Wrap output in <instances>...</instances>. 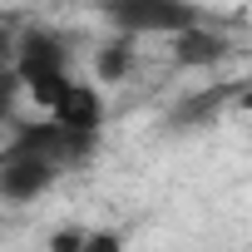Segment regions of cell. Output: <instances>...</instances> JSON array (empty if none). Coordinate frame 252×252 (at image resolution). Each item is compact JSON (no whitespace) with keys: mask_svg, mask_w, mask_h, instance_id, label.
Listing matches in <instances>:
<instances>
[{"mask_svg":"<svg viewBox=\"0 0 252 252\" xmlns=\"http://www.w3.org/2000/svg\"><path fill=\"white\" fill-rule=\"evenodd\" d=\"M10 69H15V79L25 84L30 104H40V109L50 114L55 99L69 89V45H64L55 30H25V35L15 40Z\"/></svg>","mask_w":252,"mask_h":252,"instance_id":"6da1fadb","label":"cell"},{"mask_svg":"<svg viewBox=\"0 0 252 252\" xmlns=\"http://www.w3.org/2000/svg\"><path fill=\"white\" fill-rule=\"evenodd\" d=\"M94 149H99V139H79V134L60 129L55 119H30V124H15L10 144L0 154L5 158H30V163H50L55 173H64V168L89 163Z\"/></svg>","mask_w":252,"mask_h":252,"instance_id":"7a4b0ae2","label":"cell"},{"mask_svg":"<svg viewBox=\"0 0 252 252\" xmlns=\"http://www.w3.org/2000/svg\"><path fill=\"white\" fill-rule=\"evenodd\" d=\"M109 20L124 30V40H139V35H183L198 25V10L183 5V0H114Z\"/></svg>","mask_w":252,"mask_h":252,"instance_id":"3957f363","label":"cell"},{"mask_svg":"<svg viewBox=\"0 0 252 252\" xmlns=\"http://www.w3.org/2000/svg\"><path fill=\"white\" fill-rule=\"evenodd\" d=\"M45 119H55L60 129H69V134H79V139H99L109 114H104V94H99V84L69 79V89L55 99V109H50Z\"/></svg>","mask_w":252,"mask_h":252,"instance_id":"277c9868","label":"cell"},{"mask_svg":"<svg viewBox=\"0 0 252 252\" xmlns=\"http://www.w3.org/2000/svg\"><path fill=\"white\" fill-rule=\"evenodd\" d=\"M247 84H252V79H227V84H208V89L188 94V99L168 114V119H173V129H203V124H218L222 109H232L237 94H242Z\"/></svg>","mask_w":252,"mask_h":252,"instance_id":"5b68a950","label":"cell"},{"mask_svg":"<svg viewBox=\"0 0 252 252\" xmlns=\"http://www.w3.org/2000/svg\"><path fill=\"white\" fill-rule=\"evenodd\" d=\"M0 158H5V154H0ZM55 168L50 163H30V158H5V163H0V198H5V203H35L45 188H55Z\"/></svg>","mask_w":252,"mask_h":252,"instance_id":"8992f818","label":"cell"},{"mask_svg":"<svg viewBox=\"0 0 252 252\" xmlns=\"http://www.w3.org/2000/svg\"><path fill=\"white\" fill-rule=\"evenodd\" d=\"M222 60H227V40L203 30V25H193L173 40V64H183V69H213Z\"/></svg>","mask_w":252,"mask_h":252,"instance_id":"52a82bcc","label":"cell"},{"mask_svg":"<svg viewBox=\"0 0 252 252\" xmlns=\"http://www.w3.org/2000/svg\"><path fill=\"white\" fill-rule=\"evenodd\" d=\"M129 69H134V40H109V45L94 55V79H99V84L129 79Z\"/></svg>","mask_w":252,"mask_h":252,"instance_id":"ba28073f","label":"cell"},{"mask_svg":"<svg viewBox=\"0 0 252 252\" xmlns=\"http://www.w3.org/2000/svg\"><path fill=\"white\" fill-rule=\"evenodd\" d=\"M20 99H25V84H20V79H15V69L5 64V69H0V124H15Z\"/></svg>","mask_w":252,"mask_h":252,"instance_id":"9c48e42d","label":"cell"},{"mask_svg":"<svg viewBox=\"0 0 252 252\" xmlns=\"http://www.w3.org/2000/svg\"><path fill=\"white\" fill-rule=\"evenodd\" d=\"M84 232H89V227H79V222L55 227V232H50V252H84Z\"/></svg>","mask_w":252,"mask_h":252,"instance_id":"30bf717a","label":"cell"},{"mask_svg":"<svg viewBox=\"0 0 252 252\" xmlns=\"http://www.w3.org/2000/svg\"><path fill=\"white\" fill-rule=\"evenodd\" d=\"M84 252H124V232L119 227H89L84 232Z\"/></svg>","mask_w":252,"mask_h":252,"instance_id":"8fae6325","label":"cell"},{"mask_svg":"<svg viewBox=\"0 0 252 252\" xmlns=\"http://www.w3.org/2000/svg\"><path fill=\"white\" fill-rule=\"evenodd\" d=\"M10 55H15V40H10L5 30H0V69H5V64H10Z\"/></svg>","mask_w":252,"mask_h":252,"instance_id":"7c38bea8","label":"cell"},{"mask_svg":"<svg viewBox=\"0 0 252 252\" xmlns=\"http://www.w3.org/2000/svg\"><path fill=\"white\" fill-rule=\"evenodd\" d=\"M237 109H242V114H252V84H247V89L237 94Z\"/></svg>","mask_w":252,"mask_h":252,"instance_id":"4fadbf2b","label":"cell"},{"mask_svg":"<svg viewBox=\"0 0 252 252\" xmlns=\"http://www.w3.org/2000/svg\"><path fill=\"white\" fill-rule=\"evenodd\" d=\"M0 163H5V158H0Z\"/></svg>","mask_w":252,"mask_h":252,"instance_id":"5bb4252c","label":"cell"}]
</instances>
